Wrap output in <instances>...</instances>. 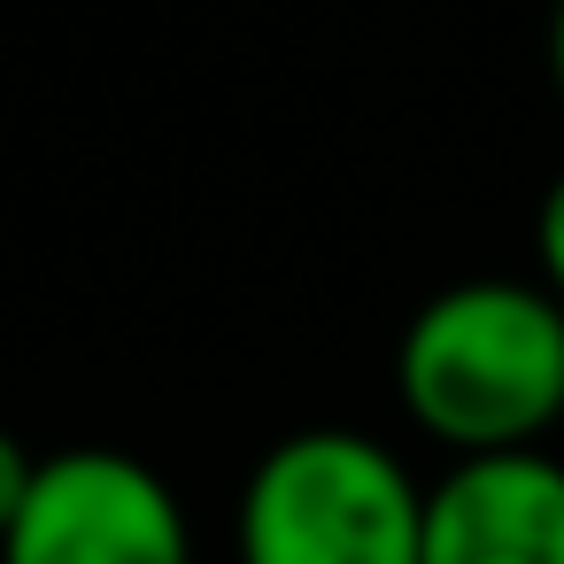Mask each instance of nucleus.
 <instances>
[{
	"instance_id": "nucleus-2",
	"label": "nucleus",
	"mask_w": 564,
	"mask_h": 564,
	"mask_svg": "<svg viewBox=\"0 0 564 564\" xmlns=\"http://www.w3.org/2000/svg\"><path fill=\"white\" fill-rule=\"evenodd\" d=\"M232 549L240 564H425V487L379 433L302 425L240 479Z\"/></svg>"
},
{
	"instance_id": "nucleus-5",
	"label": "nucleus",
	"mask_w": 564,
	"mask_h": 564,
	"mask_svg": "<svg viewBox=\"0 0 564 564\" xmlns=\"http://www.w3.org/2000/svg\"><path fill=\"white\" fill-rule=\"evenodd\" d=\"M533 263H541V286L564 302V171L549 178V194L533 209Z\"/></svg>"
},
{
	"instance_id": "nucleus-1",
	"label": "nucleus",
	"mask_w": 564,
	"mask_h": 564,
	"mask_svg": "<svg viewBox=\"0 0 564 564\" xmlns=\"http://www.w3.org/2000/svg\"><path fill=\"white\" fill-rule=\"evenodd\" d=\"M394 402L448 456L541 448L564 425V302L541 279H456L394 340Z\"/></svg>"
},
{
	"instance_id": "nucleus-4",
	"label": "nucleus",
	"mask_w": 564,
	"mask_h": 564,
	"mask_svg": "<svg viewBox=\"0 0 564 564\" xmlns=\"http://www.w3.org/2000/svg\"><path fill=\"white\" fill-rule=\"evenodd\" d=\"M425 564H564V456H448L425 487Z\"/></svg>"
},
{
	"instance_id": "nucleus-3",
	"label": "nucleus",
	"mask_w": 564,
	"mask_h": 564,
	"mask_svg": "<svg viewBox=\"0 0 564 564\" xmlns=\"http://www.w3.org/2000/svg\"><path fill=\"white\" fill-rule=\"evenodd\" d=\"M0 564H194V525L178 487L132 448H55Z\"/></svg>"
},
{
	"instance_id": "nucleus-7",
	"label": "nucleus",
	"mask_w": 564,
	"mask_h": 564,
	"mask_svg": "<svg viewBox=\"0 0 564 564\" xmlns=\"http://www.w3.org/2000/svg\"><path fill=\"white\" fill-rule=\"evenodd\" d=\"M549 70H556V94H564V0H556V17H549Z\"/></svg>"
},
{
	"instance_id": "nucleus-6",
	"label": "nucleus",
	"mask_w": 564,
	"mask_h": 564,
	"mask_svg": "<svg viewBox=\"0 0 564 564\" xmlns=\"http://www.w3.org/2000/svg\"><path fill=\"white\" fill-rule=\"evenodd\" d=\"M32 479H40V456H32L9 425H0V541H9V525H17V510H24Z\"/></svg>"
}]
</instances>
